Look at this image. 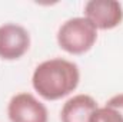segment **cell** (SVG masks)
<instances>
[{
	"label": "cell",
	"instance_id": "cell-4",
	"mask_svg": "<svg viewBox=\"0 0 123 122\" xmlns=\"http://www.w3.org/2000/svg\"><path fill=\"white\" fill-rule=\"evenodd\" d=\"M10 122H47L49 114L46 106L31 93L22 92L14 95L7 106Z\"/></svg>",
	"mask_w": 123,
	"mask_h": 122
},
{
	"label": "cell",
	"instance_id": "cell-8",
	"mask_svg": "<svg viewBox=\"0 0 123 122\" xmlns=\"http://www.w3.org/2000/svg\"><path fill=\"white\" fill-rule=\"evenodd\" d=\"M106 105L110 106V108H115L116 111H119V112L122 114V116H123V93H119V95L112 96V98L107 101Z\"/></svg>",
	"mask_w": 123,
	"mask_h": 122
},
{
	"label": "cell",
	"instance_id": "cell-3",
	"mask_svg": "<svg viewBox=\"0 0 123 122\" xmlns=\"http://www.w3.org/2000/svg\"><path fill=\"white\" fill-rule=\"evenodd\" d=\"M85 17L96 29H115L123 22L122 4L115 0H90L85 4Z\"/></svg>",
	"mask_w": 123,
	"mask_h": 122
},
{
	"label": "cell",
	"instance_id": "cell-2",
	"mask_svg": "<svg viewBox=\"0 0 123 122\" xmlns=\"http://www.w3.org/2000/svg\"><path fill=\"white\" fill-rule=\"evenodd\" d=\"M97 40V29L86 17H73L66 20L57 32V43L70 55L89 52Z\"/></svg>",
	"mask_w": 123,
	"mask_h": 122
},
{
	"label": "cell",
	"instance_id": "cell-7",
	"mask_svg": "<svg viewBox=\"0 0 123 122\" xmlns=\"http://www.w3.org/2000/svg\"><path fill=\"white\" fill-rule=\"evenodd\" d=\"M89 122H123V116L119 111L105 105L103 108H97Z\"/></svg>",
	"mask_w": 123,
	"mask_h": 122
},
{
	"label": "cell",
	"instance_id": "cell-1",
	"mask_svg": "<svg viewBox=\"0 0 123 122\" xmlns=\"http://www.w3.org/2000/svg\"><path fill=\"white\" fill-rule=\"evenodd\" d=\"M80 81L76 63L62 58L42 62L33 72L34 91L46 101H57L74 91Z\"/></svg>",
	"mask_w": 123,
	"mask_h": 122
},
{
	"label": "cell",
	"instance_id": "cell-5",
	"mask_svg": "<svg viewBox=\"0 0 123 122\" xmlns=\"http://www.w3.org/2000/svg\"><path fill=\"white\" fill-rule=\"evenodd\" d=\"M30 47V34L23 26L6 23L0 26V58L4 61L20 59Z\"/></svg>",
	"mask_w": 123,
	"mask_h": 122
},
{
	"label": "cell",
	"instance_id": "cell-6",
	"mask_svg": "<svg viewBox=\"0 0 123 122\" xmlns=\"http://www.w3.org/2000/svg\"><path fill=\"white\" fill-rule=\"evenodd\" d=\"M97 103L90 95H76L70 98L62 108V122H89L93 112L97 109Z\"/></svg>",
	"mask_w": 123,
	"mask_h": 122
}]
</instances>
